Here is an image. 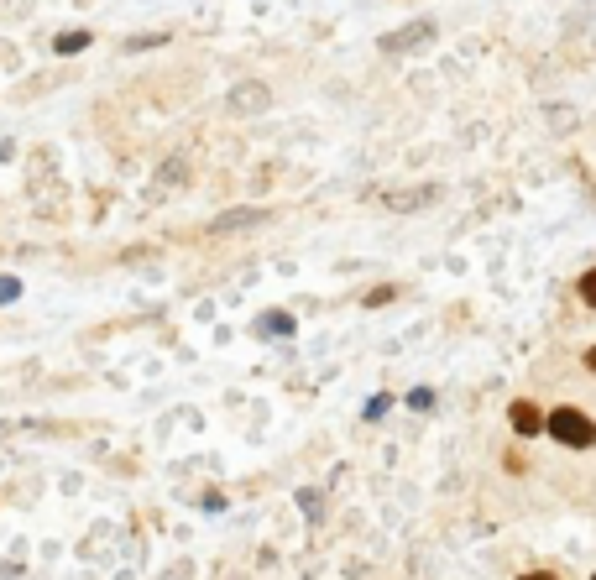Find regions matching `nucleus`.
<instances>
[{"label": "nucleus", "instance_id": "nucleus-12", "mask_svg": "<svg viewBox=\"0 0 596 580\" xmlns=\"http://www.w3.org/2000/svg\"><path fill=\"white\" fill-rule=\"evenodd\" d=\"M586 366H591V371H596V351H586Z\"/></svg>", "mask_w": 596, "mask_h": 580}, {"label": "nucleus", "instance_id": "nucleus-10", "mask_svg": "<svg viewBox=\"0 0 596 580\" xmlns=\"http://www.w3.org/2000/svg\"><path fill=\"white\" fill-rule=\"evenodd\" d=\"M581 298L596 309V272H586V277H581Z\"/></svg>", "mask_w": 596, "mask_h": 580}, {"label": "nucleus", "instance_id": "nucleus-11", "mask_svg": "<svg viewBox=\"0 0 596 580\" xmlns=\"http://www.w3.org/2000/svg\"><path fill=\"white\" fill-rule=\"evenodd\" d=\"M518 580H560V575H544V570H534V575H518Z\"/></svg>", "mask_w": 596, "mask_h": 580}, {"label": "nucleus", "instance_id": "nucleus-1", "mask_svg": "<svg viewBox=\"0 0 596 580\" xmlns=\"http://www.w3.org/2000/svg\"><path fill=\"white\" fill-rule=\"evenodd\" d=\"M544 429L555 434L560 445H570V450H591V445H596V424L586 419L581 408H555V413L544 419Z\"/></svg>", "mask_w": 596, "mask_h": 580}, {"label": "nucleus", "instance_id": "nucleus-2", "mask_svg": "<svg viewBox=\"0 0 596 580\" xmlns=\"http://www.w3.org/2000/svg\"><path fill=\"white\" fill-rule=\"evenodd\" d=\"M429 37H434V21H414V27H403V32H387L382 48L387 53H414V48H424Z\"/></svg>", "mask_w": 596, "mask_h": 580}, {"label": "nucleus", "instance_id": "nucleus-9", "mask_svg": "<svg viewBox=\"0 0 596 580\" xmlns=\"http://www.w3.org/2000/svg\"><path fill=\"white\" fill-rule=\"evenodd\" d=\"M16 293H21V283H16V277H0V304H11Z\"/></svg>", "mask_w": 596, "mask_h": 580}, {"label": "nucleus", "instance_id": "nucleus-5", "mask_svg": "<svg viewBox=\"0 0 596 580\" xmlns=\"http://www.w3.org/2000/svg\"><path fill=\"white\" fill-rule=\"evenodd\" d=\"M267 220V210H236V215H220L210 230L215 236H225V230H246V225H262Z\"/></svg>", "mask_w": 596, "mask_h": 580}, {"label": "nucleus", "instance_id": "nucleus-4", "mask_svg": "<svg viewBox=\"0 0 596 580\" xmlns=\"http://www.w3.org/2000/svg\"><path fill=\"white\" fill-rule=\"evenodd\" d=\"M508 419H513V429H518V434H539V429H544V413H539L534 403H513Z\"/></svg>", "mask_w": 596, "mask_h": 580}, {"label": "nucleus", "instance_id": "nucleus-7", "mask_svg": "<svg viewBox=\"0 0 596 580\" xmlns=\"http://www.w3.org/2000/svg\"><path fill=\"white\" fill-rule=\"evenodd\" d=\"M89 42H95V37H89V32L79 27V32H58V42H53V48H58V53L68 58V53H84V48H89Z\"/></svg>", "mask_w": 596, "mask_h": 580}, {"label": "nucleus", "instance_id": "nucleus-13", "mask_svg": "<svg viewBox=\"0 0 596 580\" xmlns=\"http://www.w3.org/2000/svg\"><path fill=\"white\" fill-rule=\"evenodd\" d=\"M591 580H596V575H591Z\"/></svg>", "mask_w": 596, "mask_h": 580}, {"label": "nucleus", "instance_id": "nucleus-6", "mask_svg": "<svg viewBox=\"0 0 596 580\" xmlns=\"http://www.w3.org/2000/svg\"><path fill=\"white\" fill-rule=\"evenodd\" d=\"M231 110H267V89H262V84L231 89Z\"/></svg>", "mask_w": 596, "mask_h": 580}, {"label": "nucleus", "instance_id": "nucleus-8", "mask_svg": "<svg viewBox=\"0 0 596 580\" xmlns=\"http://www.w3.org/2000/svg\"><path fill=\"white\" fill-rule=\"evenodd\" d=\"M163 42H168V32H142L126 42V53H147V48H163Z\"/></svg>", "mask_w": 596, "mask_h": 580}, {"label": "nucleus", "instance_id": "nucleus-3", "mask_svg": "<svg viewBox=\"0 0 596 580\" xmlns=\"http://www.w3.org/2000/svg\"><path fill=\"white\" fill-rule=\"evenodd\" d=\"M257 335H262V340H288V335H293V314L267 309V314L257 319Z\"/></svg>", "mask_w": 596, "mask_h": 580}]
</instances>
